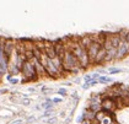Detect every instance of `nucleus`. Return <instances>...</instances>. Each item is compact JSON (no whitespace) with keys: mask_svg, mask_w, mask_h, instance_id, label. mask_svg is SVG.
<instances>
[{"mask_svg":"<svg viewBox=\"0 0 129 124\" xmlns=\"http://www.w3.org/2000/svg\"><path fill=\"white\" fill-rule=\"evenodd\" d=\"M87 109L91 111V112H94V113L96 114L97 112H100V111L102 109V108H101V103H90Z\"/></svg>","mask_w":129,"mask_h":124,"instance_id":"nucleus-13","label":"nucleus"},{"mask_svg":"<svg viewBox=\"0 0 129 124\" xmlns=\"http://www.w3.org/2000/svg\"><path fill=\"white\" fill-rule=\"evenodd\" d=\"M21 73L25 76L24 81H36L37 79H38V76H37V74H36L34 65H33L32 61H28V60L24 61V64L21 66Z\"/></svg>","mask_w":129,"mask_h":124,"instance_id":"nucleus-2","label":"nucleus"},{"mask_svg":"<svg viewBox=\"0 0 129 124\" xmlns=\"http://www.w3.org/2000/svg\"><path fill=\"white\" fill-rule=\"evenodd\" d=\"M128 106H129V103H128Z\"/></svg>","mask_w":129,"mask_h":124,"instance_id":"nucleus-38","label":"nucleus"},{"mask_svg":"<svg viewBox=\"0 0 129 124\" xmlns=\"http://www.w3.org/2000/svg\"><path fill=\"white\" fill-rule=\"evenodd\" d=\"M22 105L24 106H30L31 105V99L30 98H24L22 99Z\"/></svg>","mask_w":129,"mask_h":124,"instance_id":"nucleus-23","label":"nucleus"},{"mask_svg":"<svg viewBox=\"0 0 129 124\" xmlns=\"http://www.w3.org/2000/svg\"><path fill=\"white\" fill-rule=\"evenodd\" d=\"M81 89H82V90H89V89H90L89 82H84V84L81 85Z\"/></svg>","mask_w":129,"mask_h":124,"instance_id":"nucleus-24","label":"nucleus"},{"mask_svg":"<svg viewBox=\"0 0 129 124\" xmlns=\"http://www.w3.org/2000/svg\"><path fill=\"white\" fill-rule=\"evenodd\" d=\"M84 80H85V82H90L91 80H94V79H92V74H87V75H85V76H84Z\"/></svg>","mask_w":129,"mask_h":124,"instance_id":"nucleus-21","label":"nucleus"},{"mask_svg":"<svg viewBox=\"0 0 129 124\" xmlns=\"http://www.w3.org/2000/svg\"><path fill=\"white\" fill-rule=\"evenodd\" d=\"M112 122H113L112 119H111L109 117H107V116H106V117H105V118H103V119L100 122V124H111Z\"/></svg>","mask_w":129,"mask_h":124,"instance_id":"nucleus-19","label":"nucleus"},{"mask_svg":"<svg viewBox=\"0 0 129 124\" xmlns=\"http://www.w3.org/2000/svg\"><path fill=\"white\" fill-rule=\"evenodd\" d=\"M98 84H101V85H106V84H109V82H112L113 81V79L112 77H109V76H105V75H101L100 77H98Z\"/></svg>","mask_w":129,"mask_h":124,"instance_id":"nucleus-14","label":"nucleus"},{"mask_svg":"<svg viewBox=\"0 0 129 124\" xmlns=\"http://www.w3.org/2000/svg\"><path fill=\"white\" fill-rule=\"evenodd\" d=\"M105 73H106V70H105V69H98V70H97V74H98V75L105 74Z\"/></svg>","mask_w":129,"mask_h":124,"instance_id":"nucleus-29","label":"nucleus"},{"mask_svg":"<svg viewBox=\"0 0 129 124\" xmlns=\"http://www.w3.org/2000/svg\"><path fill=\"white\" fill-rule=\"evenodd\" d=\"M101 47H102V44H100L98 42H94V41H92L91 46L86 49L87 57H89V60H90L91 64H94V60H95V58H96V55H97V53H98Z\"/></svg>","mask_w":129,"mask_h":124,"instance_id":"nucleus-5","label":"nucleus"},{"mask_svg":"<svg viewBox=\"0 0 129 124\" xmlns=\"http://www.w3.org/2000/svg\"><path fill=\"white\" fill-rule=\"evenodd\" d=\"M33 122H36V117L34 116H30V117L26 118V123H33Z\"/></svg>","mask_w":129,"mask_h":124,"instance_id":"nucleus-22","label":"nucleus"},{"mask_svg":"<svg viewBox=\"0 0 129 124\" xmlns=\"http://www.w3.org/2000/svg\"><path fill=\"white\" fill-rule=\"evenodd\" d=\"M125 97L129 99V87H128V90H127V92H125Z\"/></svg>","mask_w":129,"mask_h":124,"instance_id":"nucleus-32","label":"nucleus"},{"mask_svg":"<svg viewBox=\"0 0 129 124\" xmlns=\"http://www.w3.org/2000/svg\"><path fill=\"white\" fill-rule=\"evenodd\" d=\"M97 84H98V81H97V80H91V81L89 82L90 87H91V86H95V85H97Z\"/></svg>","mask_w":129,"mask_h":124,"instance_id":"nucleus-27","label":"nucleus"},{"mask_svg":"<svg viewBox=\"0 0 129 124\" xmlns=\"http://www.w3.org/2000/svg\"><path fill=\"white\" fill-rule=\"evenodd\" d=\"M116 54H117V49L116 48H109L106 49V58H105V63H109V61L116 60Z\"/></svg>","mask_w":129,"mask_h":124,"instance_id":"nucleus-11","label":"nucleus"},{"mask_svg":"<svg viewBox=\"0 0 129 124\" xmlns=\"http://www.w3.org/2000/svg\"><path fill=\"white\" fill-rule=\"evenodd\" d=\"M80 80H81L80 77H76V79H75V82H76V84H79V82H80Z\"/></svg>","mask_w":129,"mask_h":124,"instance_id":"nucleus-34","label":"nucleus"},{"mask_svg":"<svg viewBox=\"0 0 129 124\" xmlns=\"http://www.w3.org/2000/svg\"><path fill=\"white\" fill-rule=\"evenodd\" d=\"M15 41L12 38H4V42H3V50H4V57L5 60L8 61V64L10 63L12 53L15 50Z\"/></svg>","mask_w":129,"mask_h":124,"instance_id":"nucleus-3","label":"nucleus"},{"mask_svg":"<svg viewBox=\"0 0 129 124\" xmlns=\"http://www.w3.org/2000/svg\"><path fill=\"white\" fill-rule=\"evenodd\" d=\"M122 71H123V69H119V68H109V69H108V73H109L111 75L119 74V73H122Z\"/></svg>","mask_w":129,"mask_h":124,"instance_id":"nucleus-17","label":"nucleus"},{"mask_svg":"<svg viewBox=\"0 0 129 124\" xmlns=\"http://www.w3.org/2000/svg\"><path fill=\"white\" fill-rule=\"evenodd\" d=\"M65 116H66L65 111H62V112H60V117H62V118H65Z\"/></svg>","mask_w":129,"mask_h":124,"instance_id":"nucleus-31","label":"nucleus"},{"mask_svg":"<svg viewBox=\"0 0 129 124\" xmlns=\"http://www.w3.org/2000/svg\"><path fill=\"white\" fill-rule=\"evenodd\" d=\"M81 124H90V122H89V120H84Z\"/></svg>","mask_w":129,"mask_h":124,"instance_id":"nucleus-35","label":"nucleus"},{"mask_svg":"<svg viewBox=\"0 0 129 124\" xmlns=\"http://www.w3.org/2000/svg\"><path fill=\"white\" fill-rule=\"evenodd\" d=\"M111 43H112V47L113 48H118L119 47V43H121V37H119V32H116V33H111Z\"/></svg>","mask_w":129,"mask_h":124,"instance_id":"nucleus-12","label":"nucleus"},{"mask_svg":"<svg viewBox=\"0 0 129 124\" xmlns=\"http://www.w3.org/2000/svg\"><path fill=\"white\" fill-rule=\"evenodd\" d=\"M105 58H106V49H105L103 46H102V47L100 48V50H98V53H97L95 60H94V64H95V65H100V64L105 63Z\"/></svg>","mask_w":129,"mask_h":124,"instance_id":"nucleus-10","label":"nucleus"},{"mask_svg":"<svg viewBox=\"0 0 129 124\" xmlns=\"http://www.w3.org/2000/svg\"><path fill=\"white\" fill-rule=\"evenodd\" d=\"M101 108L103 112H113L116 108H117V105H116V101L113 97L111 96H107V97H103L101 99Z\"/></svg>","mask_w":129,"mask_h":124,"instance_id":"nucleus-4","label":"nucleus"},{"mask_svg":"<svg viewBox=\"0 0 129 124\" xmlns=\"http://www.w3.org/2000/svg\"><path fill=\"white\" fill-rule=\"evenodd\" d=\"M0 109H1V106H0Z\"/></svg>","mask_w":129,"mask_h":124,"instance_id":"nucleus-37","label":"nucleus"},{"mask_svg":"<svg viewBox=\"0 0 129 124\" xmlns=\"http://www.w3.org/2000/svg\"><path fill=\"white\" fill-rule=\"evenodd\" d=\"M10 84H12V85L18 84V79H17V77H12V79L10 80Z\"/></svg>","mask_w":129,"mask_h":124,"instance_id":"nucleus-25","label":"nucleus"},{"mask_svg":"<svg viewBox=\"0 0 129 124\" xmlns=\"http://www.w3.org/2000/svg\"><path fill=\"white\" fill-rule=\"evenodd\" d=\"M3 75H4V73H3L1 68H0V79H1V77H3Z\"/></svg>","mask_w":129,"mask_h":124,"instance_id":"nucleus-33","label":"nucleus"},{"mask_svg":"<svg viewBox=\"0 0 129 124\" xmlns=\"http://www.w3.org/2000/svg\"><path fill=\"white\" fill-rule=\"evenodd\" d=\"M43 53L46 54V57L48 59H54L57 58V54H55V49L53 46V41H47L44 39V50Z\"/></svg>","mask_w":129,"mask_h":124,"instance_id":"nucleus-6","label":"nucleus"},{"mask_svg":"<svg viewBox=\"0 0 129 124\" xmlns=\"http://www.w3.org/2000/svg\"><path fill=\"white\" fill-rule=\"evenodd\" d=\"M24 122H22V119H17V120H14L11 124H22Z\"/></svg>","mask_w":129,"mask_h":124,"instance_id":"nucleus-28","label":"nucleus"},{"mask_svg":"<svg viewBox=\"0 0 129 124\" xmlns=\"http://www.w3.org/2000/svg\"><path fill=\"white\" fill-rule=\"evenodd\" d=\"M78 42H79V44H80L82 48L87 49V48L91 46V43H92V37H91V34L81 36V37L78 39Z\"/></svg>","mask_w":129,"mask_h":124,"instance_id":"nucleus-8","label":"nucleus"},{"mask_svg":"<svg viewBox=\"0 0 129 124\" xmlns=\"http://www.w3.org/2000/svg\"><path fill=\"white\" fill-rule=\"evenodd\" d=\"M41 107H42L44 111H50V109H53V102H52V99H50V98H47V101L42 103Z\"/></svg>","mask_w":129,"mask_h":124,"instance_id":"nucleus-15","label":"nucleus"},{"mask_svg":"<svg viewBox=\"0 0 129 124\" xmlns=\"http://www.w3.org/2000/svg\"><path fill=\"white\" fill-rule=\"evenodd\" d=\"M71 119H73V118H71V117H68V118H66V119H65V122H64V123H65V124H69V123H70V122H71Z\"/></svg>","mask_w":129,"mask_h":124,"instance_id":"nucleus-30","label":"nucleus"},{"mask_svg":"<svg viewBox=\"0 0 129 124\" xmlns=\"http://www.w3.org/2000/svg\"><path fill=\"white\" fill-rule=\"evenodd\" d=\"M62 66H63V71L64 73H69V74H78V73H80L82 70L80 64H79V61H78V59L75 58V55H74L71 53V50L68 49V48H66L65 54H64V57L62 59Z\"/></svg>","mask_w":129,"mask_h":124,"instance_id":"nucleus-1","label":"nucleus"},{"mask_svg":"<svg viewBox=\"0 0 129 124\" xmlns=\"http://www.w3.org/2000/svg\"><path fill=\"white\" fill-rule=\"evenodd\" d=\"M28 91H31V92H33V91H34V89H33V87H30V89H28Z\"/></svg>","mask_w":129,"mask_h":124,"instance_id":"nucleus-36","label":"nucleus"},{"mask_svg":"<svg viewBox=\"0 0 129 124\" xmlns=\"http://www.w3.org/2000/svg\"><path fill=\"white\" fill-rule=\"evenodd\" d=\"M31 61L33 63V65H34V69H36V74H37V76L41 77V76H46V75H47V74H46V70H44V68H43V65L40 63L38 60H36V59L33 58Z\"/></svg>","mask_w":129,"mask_h":124,"instance_id":"nucleus-9","label":"nucleus"},{"mask_svg":"<svg viewBox=\"0 0 129 124\" xmlns=\"http://www.w3.org/2000/svg\"><path fill=\"white\" fill-rule=\"evenodd\" d=\"M129 54V44L125 42V41H121L119 47L117 48V54H116V59H123L125 55Z\"/></svg>","mask_w":129,"mask_h":124,"instance_id":"nucleus-7","label":"nucleus"},{"mask_svg":"<svg viewBox=\"0 0 129 124\" xmlns=\"http://www.w3.org/2000/svg\"><path fill=\"white\" fill-rule=\"evenodd\" d=\"M54 114H55V112H54L53 109H50V111H44V113L41 116V118H50V117H54Z\"/></svg>","mask_w":129,"mask_h":124,"instance_id":"nucleus-16","label":"nucleus"},{"mask_svg":"<svg viewBox=\"0 0 129 124\" xmlns=\"http://www.w3.org/2000/svg\"><path fill=\"white\" fill-rule=\"evenodd\" d=\"M63 99L62 98H59V97H55V98H53L52 99V102H53V105H54V103H60Z\"/></svg>","mask_w":129,"mask_h":124,"instance_id":"nucleus-26","label":"nucleus"},{"mask_svg":"<svg viewBox=\"0 0 129 124\" xmlns=\"http://www.w3.org/2000/svg\"><path fill=\"white\" fill-rule=\"evenodd\" d=\"M46 123H47V124H57V123H58V118L55 117V116H54V117H50V118H48V119L46 120Z\"/></svg>","mask_w":129,"mask_h":124,"instance_id":"nucleus-18","label":"nucleus"},{"mask_svg":"<svg viewBox=\"0 0 129 124\" xmlns=\"http://www.w3.org/2000/svg\"><path fill=\"white\" fill-rule=\"evenodd\" d=\"M58 95H60L62 97H65V96H68V91H66L64 87H62V89L58 90Z\"/></svg>","mask_w":129,"mask_h":124,"instance_id":"nucleus-20","label":"nucleus"}]
</instances>
